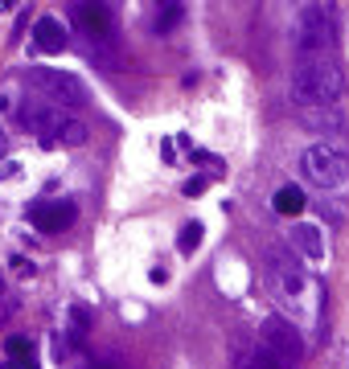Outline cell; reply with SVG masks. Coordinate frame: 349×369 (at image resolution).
<instances>
[{"label": "cell", "mask_w": 349, "mask_h": 369, "mask_svg": "<svg viewBox=\"0 0 349 369\" xmlns=\"http://www.w3.org/2000/svg\"><path fill=\"white\" fill-rule=\"evenodd\" d=\"M193 156V164H202V168H210V177H222L226 173V164H222V156H214V152H189Z\"/></svg>", "instance_id": "17"}, {"label": "cell", "mask_w": 349, "mask_h": 369, "mask_svg": "<svg viewBox=\"0 0 349 369\" xmlns=\"http://www.w3.org/2000/svg\"><path fill=\"white\" fill-rule=\"evenodd\" d=\"M78 218V205L70 197H53V201H33L29 205V222L41 230V234H58V230H70Z\"/></svg>", "instance_id": "7"}, {"label": "cell", "mask_w": 349, "mask_h": 369, "mask_svg": "<svg viewBox=\"0 0 349 369\" xmlns=\"http://www.w3.org/2000/svg\"><path fill=\"white\" fill-rule=\"evenodd\" d=\"M25 82L29 86H37V90H45V99L58 107H82L86 103V86L78 82V74H70V70H25Z\"/></svg>", "instance_id": "4"}, {"label": "cell", "mask_w": 349, "mask_h": 369, "mask_svg": "<svg viewBox=\"0 0 349 369\" xmlns=\"http://www.w3.org/2000/svg\"><path fill=\"white\" fill-rule=\"evenodd\" d=\"M247 369H292V366H284V361H280L263 341H259V345H251V366H247Z\"/></svg>", "instance_id": "16"}, {"label": "cell", "mask_w": 349, "mask_h": 369, "mask_svg": "<svg viewBox=\"0 0 349 369\" xmlns=\"http://www.w3.org/2000/svg\"><path fill=\"white\" fill-rule=\"evenodd\" d=\"M288 33H292V45L304 53V62L321 58V53L333 49V41H337L333 4H300L296 16H292V25H288Z\"/></svg>", "instance_id": "2"}, {"label": "cell", "mask_w": 349, "mask_h": 369, "mask_svg": "<svg viewBox=\"0 0 349 369\" xmlns=\"http://www.w3.org/2000/svg\"><path fill=\"white\" fill-rule=\"evenodd\" d=\"M300 168H304V177H309L313 185H321V189H341L349 181V152L341 144H313V148H304Z\"/></svg>", "instance_id": "3"}, {"label": "cell", "mask_w": 349, "mask_h": 369, "mask_svg": "<svg viewBox=\"0 0 349 369\" xmlns=\"http://www.w3.org/2000/svg\"><path fill=\"white\" fill-rule=\"evenodd\" d=\"M272 205H276V214H300L304 209V193L296 189V185H284V189H276V197H272Z\"/></svg>", "instance_id": "13"}, {"label": "cell", "mask_w": 349, "mask_h": 369, "mask_svg": "<svg viewBox=\"0 0 349 369\" xmlns=\"http://www.w3.org/2000/svg\"><path fill=\"white\" fill-rule=\"evenodd\" d=\"M86 325H91V316H86L82 308H70V333H74V337H82V333H86Z\"/></svg>", "instance_id": "19"}, {"label": "cell", "mask_w": 349, "mask_h": 369, "mask_svg": "<svg viewBox=\"0 0 349 369\" xmlns=\"http://www.w3.org/2000/svg\"><path fill=\"white\" fill-rule=\"evenodd\" d=\"M33 45H37L41 53H62V49L70 45L66 25L53 21V16H37V21H33Z\"/></svg>", "instance_id": "10"}, {"label": "cell", "mask_w": 349, "mask_h": 369, "mask_svg": "<svg viewBox=\"0 0 349 369\" xmlns=\"http://www.w3.org/2000/svg\"><path fill=\"white\" fill-rule=\"evenodd\" d=\"M300 119H304V127L329 136V144H337V140L346 136V115H341V107H300Z\"/></svg>", "instance_id": "9"}, {"label": "cell", "mask_w": 349, "mask_h": 369, "mask_svg": "<svg viewBox=\"0 0 349 369\" xmlns=\"http://www.w3.org/2000/svg\"><path fill=\"white\" fill-rule=\"evenodd\" d=\"M4 349H8V357H33V341L29 337H8Z\"/></svg>", "instance_id": "18"}, {"label": "cell", "mask_w": 349, "mask_h": 369, "mask_svg": "<svg viewBox=\"0 0 349 369\" xmlns=\"http://www.w3.org/2000/svg\"><path fill=\"white\" fill-rule=\"evenodd\" d=\"M70 21L91 37V41H107L115 29V8L111 4H70Z\"/></svg>", "instance_id": "8"}, {"label": "cell", "mask_w": 349, "mask_h": 369, "mask_svg": "<svg viewBox=\"0 0 349 369\" xmlns=\"http://www.w3.org/2000/svg\"><path fill=\"white\" fill-rule=\"evenodd\" d=\"M292 246L300 251V255H309V259H325V234H321V226H313V222H300V226H292Z\"/></svg>", "instance_id": "12"}, {"label": "cell", "mask_w": 349, "mask_h": 369, "mask_svg": "<svg viewBox=\"0 0 349 369\" xmlns=\"http://www.w3.org/2000/svg\"><path fill=\"white\" fill-rule=\"evenodd\" d=\"M37 144L49 152L53 144H62V148H78V144H86V123H78V119H62L58 127H49V131H41L37 136Z\"/></svg>", "instance_id": "11"}, {"label": "cell", "mask_w": 349, "mask_h": 369, "mask_svg": "<svg viewBox=\"0 0 349 369\" xmlns=\"http://www.w3.org/2000/svg\"><path fill=\"white\" fill-rule=\"evenodd\" d=\"M259 337H263V345H267V349L284 361V366H300V361H304V341H300V333H296V325H292V320L272 316V320H263Z\"/></svg>", "instance_id": "5"}, {"label": "cell", "mask_w": 349, "mask_h": 369, "mask_svg": "<svg viewBox=\"0 0 349 369\" xmlns=\"http://www.w3.org/2000/svg\"><path fill=\"white\" fill-rule=\"evenodd\" d=\"M181 16H185V4H160V12L152 16V33H173L177 25H181Z\"/></svg>", "instance_id": "14"}, {"label": "cell", "mask_w": 349, "mask_h": 369, "mask_svg": "<svg viewBox=\"0 0 349 369\" xmlns=\"http://www.w3.org/2000/svg\"><path fill=\"white\" fill-rule=\"evenodd\" d=\"M66 115L49 103V99H37V94H25L21 103H16V111H12V123L21 127V131H49V127H58Z\"/></svg>", "instance_id": "6"}, {"label": "cell", "mask_w": 349, "mask_h": 369, "mask_svg": "<svg viewBox=\"0 0 349 369\" xmlns=\"http://www.w3.org/2000/svg\"><path fill=\"white\" fill-rule=\"evenodd\" d=\"M202 189H206V177H189V181H185V193H189V197H197Z\"/></svg>", "instance_id": "22"}, {"label": "cell", "mask_w": 349, "mask_h": 369, "mask_svg": "<svg viewBox=\"0 0 349 369\" xmlns=\"http://www.w3.org/2000/svg\"><path fill=\"white\" fill-rule=\"evenodd\" d=\"M292 94L300 107H337L346 94V74L329 58H313L292 74Z\"/></svg>", "instance_id": "1"}, {"label": "cell", "mask_w": 349, "mask_h": 369, "mask_svg": "<svg viewBox=\"0 0 349 369\" xmlns=\"http://www.w3.org/2000/svg\"><path fill=\"white\" fill-rule=\"evenodd\" d=\"M12 271H16V275H25V279H29V275H37V271H33V263H29V259H21V255H12Z\"/></svg>", "instance_id": "20"}, {"label": "cell", "mask_w": 349, "mask_h": 369, "mask_svg": "<svg viewBox=\"0 0 349 369\" xmlns=\"http://www.w3.org/2000/svg\"><path fill=\"white\" fill-rule=\"evenodd\" d=\"M202 234H206V230H202V222H185V226H181V234H177V251H181V255H193V251L202 246Z\"/></svg>", "instance_id": "15"}, {"label": "cell", "mask_w": 349, "mask_h": 369, "mask_svg": "<svg viewBox=\"0 0 349 369\" xmlns=\"http://www.w3.org/2000/svg\"><path fill=\"white\" fill-rule=\"evenodd\" d=\"M0 369H37V361L33 357H12V361H4Z\"/></svg>", "instance_id": "21"}]
</instances>
